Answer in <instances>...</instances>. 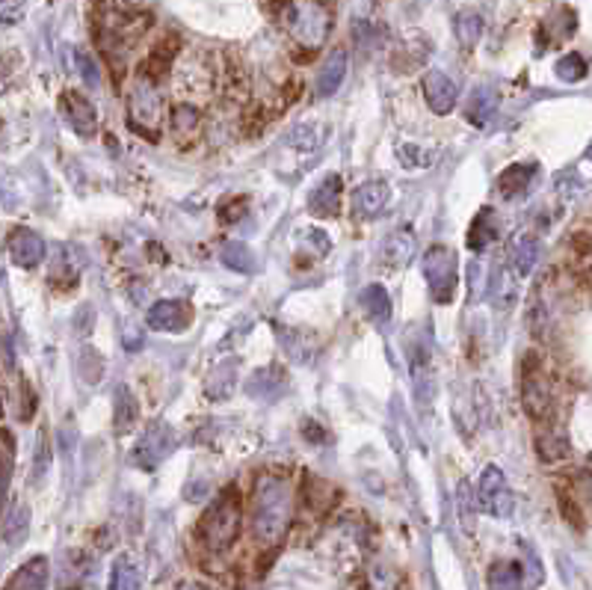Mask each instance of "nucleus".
<instances>
[{"mask_svg":"<svg viewBox=\"0 0 592 590\" xmlns=\"http://www.w3.org/2000/svg\"><path fill=\"white\" fill-rule=\"evenodd\" d=\"M494 110H498V92H494L492 86H477L471 99H468L465 119L471 122L474 128H485L492 122Z\"/></svg>","mask_w":592,"mask_h":590,"instance_id":"4be33fe9","label":"nucleus"},{"mask_svg":"<svg viewBox=\"0 0 592 590\" xmlns=\"http://www.w3.org/2000/svg\"><path fill=\"white\" fill-rule=\"evenodd\" d=\"M241 525H243L241 490L225 487L214 501H210V507L199 519V525H196L199 543L214 554L228 552L237 543V537H241Z\"/></svg>","mask_w":592,"mask_h":590,"instance_id":"f03ea898","label":"nucleus"},{"mask_svg":"<svg viewBox=\"0 0 592 590\" xmlns=\"http://www.w3.org/2000/svg\"><path fill=\"white\" fill-rule=\"evenodd\" d=\"M341 199H343L341 179H338V175H329V179H323L312 190V196H308V211H312L314 217H320V219H332V217H338Z\"/></svg>","mask_w":592,"mask_h":590,"instance_id":"f3484780","label":"nucleus"},{"mask_svg":"<svg viewBox=\"0 0 592 590\" xmlns=\"http://www.w3.org/2000/svg\"><path fill=\"white\" fill-rule=\"evenodd\" d=\"M246 205H249V202H246V199H237V205H234V202H232V205H225L223 211H219V214H223V219H225V223H234V219H241V217H237V214H243V211H246Z\"/></svg>","mask_w":592,"mask_h":590,"instance_id":"4c0bfd02","label":"nucleus"},{"mask_svg":"<svg viewBox=\"0 0 592 590\" xmlns=\"http://www.w3.org/2000/svg\"><path fill=\"white\" fill-rule=\"evenodd\" d=\"M10 255H12V261L19 264V267H39L42 261H45V252H48V246H45V237L42 235H36L33 228H24V226H19V228H12L10 232Z\"/></svg>","mask_w":592,"mask_h":590,"instance_id":"ddd939ff","label":"nucleus"},{"mask_svg":"<svg viewBox=\"0 0 592 590\" xmlns=\"http://www.w3.org/2000/svg\"><path fill=\"white\" fill-rule=\"evenodd\" d=\"M163 92H161V81L152 77L143 68H137L134 81L128 86V122L130 128L137 131L139 137L154 140L161 137L163 128Z\"/></svg>","mask_w":592,"mask_h":590,"instance_id":"20e7f679","label":"nucleus"},{"mask_svg":"<svg viewBox=\"0 0 592 590\" xmlns=\"http://www.w3.org/2000/svg\"><path fill=\"white\" fill-rule=\"evenodd\" d=\"M438 146H418V143H400L397 146V161H400L409 172L430 170L438 161Z\"/></svg>","mask_w":592,"mask_h":590,"instance_id":"393cba45","label":"nucleus"},{"mask_svg":"<svg viewBox=\"0 0 592 590\" xmlns=\"http://www.w3.org/2000/svg\"><path fill=\"white\" fill-rule=\"evenodd\" d=\"M190 321L193 309L184 300H161L148 309V327L157 332H181L190 327Z\"/></svg>","mask_w":592,"mask_h":590,"instance_id":"2eb2a0df","label":"nucleus"},{"mask_svg":"<svg viewBox=\"0 0 592 590\" xmlns=\"http://www.w3.org/2000/svg\"><path fill=\"white\" fill-rule=\"evenodd\" d=\"M172 448H175L172 430L166 425H161V421H154V425L148 427L143 436H139L134 460H137V466H143V469H154V466L161 463L163 457H170Z\"/></svg>","mask_w":592,"mask_h":590,"instance_id":"f8f14e48","label":"nucleus"},{"mask_svg":"<svg viewBox=\"0 0 592 590\" xmlns=\"http://www.w3.org/2000/svg\"><path fill=\"white\" fill-rule=\"evenodd\" d=\"M521 407L536 425L551 419L554 407V389H551V377L545 371V363L536 350H530L521 363Z\"/></svg>","mask_w":592,"mask_h":590,"instance_id":"39448f33","label":"nucleus"},{"mask_svg":"<svg viewBox=\"0 0 592 590\" xmlns=\"http://www.w3.org/2000/svg\"><path fill=\"white\" fill-rule=\"evenodd\" d=\"M110 590H139V570L128 554H119L110 567Z\"/></svg>","mask_w":592,"mask_h":590,"instance_id":"c85d7f7f","label":"nucleus"},{"mask_svg":"<svg viewBox=\"0 0 592 590\" xmlns=\"http://www.w3.org/2000/svg\"><path fill=\"white\" fill-rule=\"evenodd\" d=\"M294 519V483L285 474H261L252 490V537L255 543L272 546L281 543Z\"/></svg>","mask_w":592,"mask_h":590,"instance_id":"f257e3e1","label":"nucleus"},{"mask_svg":"<svg viewBox=\"0 0 592 590\" xmlns=\"http://www.w3.org/2000/svg\"><path fill=\"white\" fill-rule=\"evenodd\" d=\"M542 581V567L533 554H527L525 561L509 558L498 561L489 567V587L492 590H533Z\"/></svg>","mask_w":592,"mask_h":590,"instance_id":"6e6552de","label":"nucleus"},{"mask_svg":"<svg viewBox=\"0 0 592 590\" xmlns=\"http://www.w3.org/2000/svg\"><path fill=\"white\" fill-rule=\"evenodd\" d=\"M77 68H81V75H83V81L90 84V86H99V81H101V75H99V66H95V60L90 57V51H83V48H77Z\"/></svg>","mask_w":592,"mask_h":590,"instance_id":"c9c22d12","label":"nucleus"},{"mask_svg":"<svg viewBox=\"0 0 592 590\" xmlns=\"http://www.w3.org/2000/svg\"><path fill=\"white\" fill-rule=\"evenodd\" d=\"M418 252V237L412 228H394L383 243V264L385 267H403Z\"/></svg>","mask_w":592,"mask_h":590,"instance_id":"aec40b11","label":"nucleus"},{"mask_svg":"<svg viewBox=\"0 0 592 590\" xmlns=\"http://www.w3.org/2000/svg\"><path fill=\"white\" fill-rule=\"evenodd\" d=\"M587 72H589V66H587V60H583L580 54H565V57H560L556 60V75L563 77V81H569V84H578V81H583L587 77Z\"/></svg>","mask_w":592,"mask_h":590,"instance_id":"72a5a7b5","label":"nucleus"},{"mask_svg":"<svg viewBox=\"0 0 592 590\" xmlns=\"http://www.w3.org/2000/svg\"><path fill=\"white\" fill-rule=\"evenodd\" d=\"M28 525H30V510L24 505L10 507L6 510V519H4V543L6 546L21 543L24 537H28Z\"/></svg>","mask_w":592,"mask_h":590,"instance_id":"c756f323","label":"nucleus"},{"mask_svg":"<svg viewBox=\"0 0 592 590\" xmlns=\"http://www.w3.org/2000/svg\"><path fill=\"white\" fill-rule=\"evenodd\" d=\"M587 157H592V148H589V152H587Z\"/></svg>","mask_w":592,"mask_h":590,"instance_id":"58836bf2","label":"nucleus"},{"mask_svg":"<svg viewBox=\"0 0 592 590\" xmlns=\"http://www.w3.org/2000/svg\"><path fill=\"white\" fill-rule=\"evenodd\" d=\"M205 134V113L196 104H175L170 108V137L175 146L193 148Z\"/></svg>","mask_w":592,"mask_h":590,"instance_id":"9d476101","label":"nucleus"},{"mask_svg":"<svg viewBox=\"0 0 592 590\" xmlns=\"http://www.w3.org/2000/svg\"><path fill=\"white\" fill-rule=\"evenodd\" d=\"M12 460H15V442H12V434H10V430H4V490H10V481H12Z\"/></svg>","mask_w":592,"mask_h":590,"instance_id":"e433bc0d","label":"nucleus"},{"mask_svg":"<svg viewBox=\"0 0 592 590\" xmlns=\"http://www.w3.org/2000/svg\"><path fill=\"white\" fill-rule=\"evenodd\" d=\"M63 113H66L68 125H72L81 137H92L95 131H99V110H95V104L86 99L83 92L66 90L63 92Z\"/></svg>","mask_w":592,"mask_h":590,"instance_id":"4468645a","label":"nucleus"},{"mask_svg":"<svg viewBox=\"0 0 592 590\" xmlns=\"http://www.w3.org/2000/svg\"><path fill=\"white\" fill-rule=\"evenodd\" d=\"M421 270H423V279H427V288H430L432 300H436L438 306L454 303L456 288H459V261H456V252L450 250V246H445V243L430 246V250L423 252Z\"/></svg>","mask_w":592,"mask_h":590,"instance_id":"0eeeda50","label":"nucleus"},{"mask_svg":"<svg viewBox=\"0 0 592 590\" xmlns=\"http://www.w3.org/2000/svg\"><path fill=\"white\" fill-rule=\"evenodd\" d=\"M223 264H228L232 270H241V273H252L255 270L252 252L246 250V243H241V241H228L223 246Z\"/></svg>","mask_w":592,"mask_h":590,"instance_id":"473e14b6","label":"nucleus"},{"mask_svg":"<svg viewBox=\"0 0 592 590\" xmlns=\"http://www.w3.org/2000/svg\"><path fill=\"white\" fill-rule=\"evenodd\" d=\"M361 309L367 312V318L374 323H385L391 318V297L383 285H367L361 291Z\"/></svg>","mask_w":592,"mask_h":590,"instance_id":"a878e982","label":"nucleus"},{"mask_svg":"<svg viewBox=\"0 0 592 590\" xmlns=\"http://www.w3.org/2000/svg\"><path fill=\"white\" fill-rule=\"evenodd\" d=\"M477 507L485 516H507L512 510V490L501 466H485L483 469L480 487H477Z\"/></svg>","mask_w":592,"mask_h":590,"instance_id":"1a4fd4ad","label":"nucleus"},{"mask_svg":"<svg viewBox=\"0 0 592 590\" xmlns=\"http://www.w3.org/2000/svg\"><path fill=\"white\" fill-rule=\"evenodd\" d=\"M139 421V403L137 398L130 395L128 386H122V389L116 392V434H130V430L137 427Z\"/></svg>","mask_w":592,"mask_h":590,"instance_id":"bb28decb","label":"nucleus"},{"mask_svg":"<svg viewBox=\"0 0 592 590\" xmlns=\"http://www.w3.org/2000/svg\"><path fill=\"white\" fill-rule=\"evenodd\" d=\"M423 99H427L432 113L447 116L459 101V86L447 72H441V68H430V72L423 75Z\"/></svg>","mask_w":592,"mask_h":590,"instance_id":"9b49d317","label":"nucleus"},{"mask_svg":"<svg viewBox=\"0 0 592 590\" xmlns=\"http://www.w3.org/2000/svg\"><path fill=\"white\" fill-rule=\"evenodd\" d=\"M498 241V219H494L492 208H483L480 214L471 219V228H468V250L483 252L485 246Z\"/></svg>","mask_w":592,"mask_h":590,"instance_id":"b1692460","label":"nucleus"},{"mask_svg":"<svg viewBox=\"0 0 592 590\" xmlns=\"http://www.w3.org/2000/svg\"><path fill=\"white\" fill-rule=\"evenodd\" d=\"M281 28L305 51V57H312L329 39L332 12L323 0H285L281 4Z\"/></svg>","mask_w":592,"mask_h":590,"instance_id":"7ed1b4c3","label":"nucleus"},{"mask_svg":"<svg viewBox=\"0 0 592 590\" xmlns=\"http://www.w3.org/2000/svg\"><path fill=\"white\" fill-rule=\"evenodd\" d=\"M323 137H326L323 128H317V125H299L294 134H290L288 146H294L296 152H312V155H317V152H320V146H323Z\"/></svg>","mask_w":592,"mask_h":590,"instance_id":"2f4dec72","label":"nucleus"},{"mask_svg":"<svg viewBox=\"0 0 592 590\" xmlns=\"http://www.w3.org/2000/svg\"><path fill=\"white\" fill-rule=\"evenodd\" d=\"M454 30H456L459 45H462L465 51H471V48H477V42H480V36H483V19L477 12L465 10V12L456 15Z\"/></svg>","mask_w":592,"mask_h":590,"instance_id":"cd10ccee","label":"nucleus"},{"mask_svg":"<svg viewBox=\"0 0 592 590\" xmlns=\"http://www.w3.org/2000/svg\"><path fill=\"white\" fill-rule=\"evenodd\" d=\"M48 581H51V561L45 554H36V558H30L12 572L4 590H48Z\"/></svg>","mask_w":592,"mask_h":590,"instance_id":"a211bd4d","label":"nucleus"},{"mask_svg":"<svg viewBox=\"0 0 592 590\" xmlns=\"http://www.w3.org/2000/svg\"><path fill=\"white\" fill-rule=\"evenodd\" d=\"M539 261V241L533 235H516L509 246V264L516 276H530Z\"/></svg>","mask_w":592,"mask_h":590,"instance_id":"5701e85b","label":"nucleus"},{"mask_svg":"<svg viewBox=\"0 0 592 590\" xmlns=\"http://www.w3.org/2000/svg\"><path fill=\"white\" fill-rule=\"evenodd\" d=\"M533 179H536V163H512L498 175V190L503 199H518L527 193Z\"/></svg>","mask_w":592,"mask_h":590,"instance_id":"412c9836","label":"nucleus"},{"mask_svg":"<svg viewBox=\"0 0 592 590\" xmlns=\"http://www.w3.org/2000/svg\"><path fill=\"white\" fill-rule=\"evenodd\" d=\"M536 448H539V457H542L545 463H554V460L569 457V442H565V436L556 434V430H539Z\"/></svg>","mask_w":592,"mask_h":590,"instance_id":"7c9ffc66","label":"nucleus"},{"mask_svg":"<svg viewBox=\"0 0 592 590\" xmlns=\"http://www.w3.org/2000/svg\"><path fill=\"white\" fill-rule=\"evenodd\" d=\"M388 199H391V190L385 181H365L352 196V208L361 219H374L388 208Z\"/></svg>","mask_w":592,"mask_h":590,"instance_id":"6ab92c4d","label":"nucleus"},{"mask_svg":"<svg viewBox=\"0 0 592 590\" xmlns=\"http://www.w3.org/2000/svg\"><path fill=\"white\" fill-rule=\"evenodd\" d=\"M343 77H347V51L332 48L329 57L323 60L320 72H317V84H314L317 99H332V95L341 90Z\"/></svg>","mask_w":592,"mask_h":590,"instance_id":"dca6fc26","label":"nucleus"},{"mask_svg":"<svg viewBox=\"0 0 592 590\" xmlns=\"http://www.w3.org/2000/svg\"><path fill=\"white\" fill-rule=\"evenodd\" d=\"M214 92V66L205 54H187L181 57L172 68V95L175 104H196Z\"/></svg>","mask_w":592,"mask_h":590,"instance_id":"423d86ee","label":"nucleus"},{"mask_svg":"<svg viewBox=\"0 0 592 590\" xmlns=\"http://www.w3.org/2000/svg\"><path fill=\"white\" fill-rule=\"evenodd\" d=\"M456 501H459V516H462V528H474V501L477 498H471V487H468V481H459Z\"/></svg>","mask_w":592,"mask_h":590,"instance_id":"f704fd0d","label":"nucleus"}]
</instances>
